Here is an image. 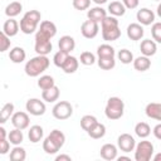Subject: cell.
I'll return each mask as SVG.
<instances>
[{
	"label": "cell",
	"instance_id": "11",
	"mask_svg": "<svg viewBox=\"0 0 161 161\" xmlns=\"http://www.w3.org/2000/svg\"><path fill=\"white\" fill-rule=\"evenodd\" d=\"M117 146L123 152H131L135 150L136 141L130 133H122L117 138Z\"/></svg>",
	"mask_w": 161,
	"mask_h": 161
},
{
	"label": "cell",
	"instance_id": "38",
	"mask_svg": "<svg viewBox=\"0 0 161 161\" xmlns=\"http://www.w3.org/2000/svg\"><path fill=\"white\" fill-rule=\"evenodd\" d=\"M96 122H98V121H97V118H96L94 116H92V114H86V116H83V117L80 118V127L87 132Z\"/></svg>",
	"mask_w": 161,
	"mask_h": 161
},
{
	"label": "cell",
	"instance_id": "49",
	"mask_svg": "<svg viewBox=\"0 0 161 161\" xmlns=\"http://www.w3.org/2000/svg\"><path fill=\"white\" fill-rule=\"evenodd\" d=\"M118 161H131V158L128 156H119V157H116Z\"/></svg>",
	"mask_w": 161,
	"mask_h": 161
},
{
	"label": "cell",
	"instance_id": "24",
	"mask_svg": "<svg viewBox=\"0 0 161 161\" xmlns=\"http://www.w3.org/2000/svg\"><path fill=\"white\" fill-rule=\"evenodd\" d=\"M59 94H60V91L54 84L53 87H50L48 89H44L42 92V98H43V101H45L48 103H53V102H55L59 98Z\"/></svg>",
	"mask_w": 161,
	"mask_h": 161
},
{
	"label": "cell",
	"instance_id": "47",
	"mask_svg": "<svg viewBox=\"0 0 161 161\" xmlns=\"http://www.w3.org/2000/svg\"><path fill=\"white\" fill-rule=\"evenodd\" d=\"M70 160H72V157H70L69 155H64V153L58 155V156L55 157V161H70Z\"/></svg>",
	"mask_w": 161,
	"mask_h": 161
},
{
	"label": "cell",
	"instance_id": "27",
	"mask_svg": "<svg viewBox=\"0 0 161 161\" xmlns=\"http://www.w3.org/2000/svg\"><path fill=\"white\" fill-rule=\"evenodd\" d=\"M133 63V68L138 72H146L150 67H151V60L148 57H145V55H141V57H137L136 59L132 60Z\"/></svg>",
	"mask_w": 161,
	"mask_h": 161
},
{
	"label": "cell",
	"instance_id": "15",
	"mask_svg": "<svg viewBox=\"0 0 161 161\" xmlns=\"http://www.w3.org/2000/svg\"><path fill=\"white\" fill-rule=\"evenodd\" d=\"M126 33H127V36H128L131 40H140V39L143 36V34H145L143 26H142L141 24H138V23H131V24L127 26Z\"/></svg>",
	"mask_w": 161,
	"mask_h": 161
},
{
	"label": "cell",
	"instance_id": "34",
	"mask_svg": "<svg viewBox=\"0 0 161 161\" xmlns=\"http://www.w3.org/2000/svg\"><path fill=\"white\" fill-rule=\"evenodd\" d=\"M135 133L140 137V138H146L147 136H150L151 133V127L148 126V123L146 122H138L135 126Z\"/></svg>",
	"mask_w": 161,
	"mask_h": 161
},
{
	"label": "cell",
	"instance_id": "39",
	"mask_svg": "<svg viewBox=\"0 0 161 161\" xmlns=\"http://www.w3.org/2000/svg\"><path fill=\"white\" fill-rule=\"evenodd\" d=\"M79 62L83 65H92V64L96 63V55L91 52H83V53H80Z\"/></svg>",
	"mask_w": 161,
	"mask_h": 161
},
{
	"label": "cell",
	"instance_id": "29",
	"mask_svg": "<svg viewBox=\"0 0 161 161\" xmlns=\"http://www.w3.org/2000/svg\"><path fill=\"white\" fill-rule=\"evenodd\" d=\"M107 10L112 16H123L126 13V8L121 1H111Z\"/></svg>",
	"mask_w": 161,
	"mask_h": 161
},
{
	"label": "cell",
	"instance_id": "18",
	"mask_svg": "<svg viewBox=\"0 0 161 161\" xmlns=\"http://www.w3.org/2000/svg\"><path fill=\"white\" fill-rule=\"evenodd\" d=\"M106 15H107V11L102 6H99V5L98 6H94V8H91L87 11V18L89 20H92V21L98 23V24L104 19Z\"/></svg>",
	"mask_w": 161,
	"mask_h": 161
},
{
	"label": "cell",
	"instance_id": "1",
	"mask_svg": "<svg viewBox=\"0 0 161 161\" xmlns=\"http://www.w3.org/2000/svg\"><path fill=\"white\" fill-rule=\"evenodd\" d=\"M101 30H102V38L107 42L117 40L121 36L118 20L116 16H112V15L104 16V19L101 21Z\"/></svg>",
	"mask_w": 161,
	"mask_h": 161
},
{
	"label": "cell",
	"instance_id": "6",
	"mask_svg": "<svg viewBox=\"0 0 161 161\" xmlns=\"http://www.w3.org/2000/svg\"><path fill=\"white\" fill-rule=\"evenodd\" d=\"M133 151L136 161H150L153 155V145L150 141H140Z\"/></svg>",
	"mask_w": 161,
	"mask_h": 161
},
{
	"label": "cell",
	"instance_id": "5",
	"mask_svg": "<svg viewBox=\"0 0 161 161\" xmlns=\"http://www.w3.org/2000/svg\"><path fill=\"white\" fill-rule=\"evenodd\" d=\"M125 113V103L119 97H109L106 107H104V114L108 119H119Z\"/></svg>",
	"mask_w": 161,
	"mask_h": 161
},
{
	"label": "cell",
	"instance_id": "3",
	"mask_svg": "<svg viewBox=\"0 0 161 161\" xmlns=\"http://www.w3.org/2000/svg\"><path fill=\"white\" fill-rule=\"evenodd\" d=\"M49 64H50V60L47 55H36L25 63L24 70H25V74L29 77H39L43 72L48 69Z\"/></svg>",
	"mask_w": 161,
	"mask_h": 161
},
{
	"label": "cell",
	"instance_id": "10",
	"mask_svg": "<svg viewBox=\"0 0 161 161\" xmlns=\"http://www.w3.org/2000/svg\"><path fill=\"white\" fill-rule=\"evenodd\" d=\"M98 31H99V25H98V23L92 21V20H89V19L86 20V21H83L82 25H80V33H82V35H83L84 38H87V39H93V38H96L97 34H98Z\"/></svg>",
	"mask_w": 161,
	"mask_h": 161
},
{
	"label": "cell",
	"instance_id": "20",
	"mask_svg": "<svg viewBox=\"0 0 161 161\" xmlns=\"http://www.w3.org/2000/svg\"><path fill=\"white\" fill-rule=\"evenodd\" d=\"M145 113L148 118L160 121L161 119V104L158 102H151L146 106L145 108Z\"/></svg>",
	"mask_w": 161,
	"mask_h": 161
},
{
	"label": "cell",
	"instance_id": "4",
	"mask_svg": "<svg viewBox=\"0 0 161 161\" xmlns=\"http://www.w3.org/2000/svg\"><path fill=\"white\" fill-rule=\"evenodd\" d=\"M40 19H42V14L40 11L38 10H29L24 14V16L21 18L20 20V24H19V29L24 33V34H33L39 23H40Z\"/></svg>",
	"mask_w": 161,
	"mask_h": 161
},
{
	"label": "cell",
	"instance_id": "31",
	"mask_svg": "<svg viewBox=\"0 0 161 161\" xmlns=\"http://www.w3.org/2000/svg\"><path fill=\"white\" fill-rule=\"evenodd\" d=\"M13 113H14V104L11 102L5 103L0 109V125H4L5 122H8V119L11 118Z\"/></svg>",
	"mask_w": 161,
	"mask_h": 161
},
{
	"label": "cell",
	"instance_id": "26",
	"mask_svg": "<svg viewBox=\"0 0 161 161\" xmlns=\"http://www.w3.org/2000/svg\"><path fill=\"white\" fill-rule=\"evenodd\" d=\"M88 136L91 138H94V140H98V138H102L104 135H106V126L103 123H99V122H96L88 131H87Z\"/></svg>",
	"mask_w": 161,
	"mask_h": 161
},
{
	"label": "cell",
	"instance_id": "12",
	"mask_svg": "<svg viewBox=\"0 0 161 161\" xmlns=\"http://www.w3.org/2000/svg\"><path fill=\"white\" fill-rule=\"evenodd\" d=\"M11 123L15 128L25 130L29 127L30 118H29L28 113H25V112H14L11 116Z\"/></svg>",
	"mask_w": 161,
	"mask_h": 161
},
{
	"label": "cell",
	"instance_id": "14",
	"mask_svg": "<svg viewBox=\"0 0 161 161\" xmlns=\"http://www.w3.org/2000/svg\"><path fill=\"white\" fill-rule=\"evenodd\" d=\"M38 31H39L42 35H44V36L52 39V38H54L55 34H57V26H55V24H54L53 21H50V20H44V21L40 23V26H39V30H38Z\"/></svg>",
	"mask_w": 161,
	"mask_h": 161
},
{
	"label": "cell",
	"instance_id": "42",
	"mask_svg": "<svg viewBox=\"0 0 161 161\" xmlns=\"http://www.w3.org/2000/svg\"><path fill=\"white\" fill-rule=\"evenodd\" d=\"M10 45H11L10 38H9L4 31L0 30V53L6 52V50L10 48Z\"/></svg>",
	"mask_w": 161,
	"mask_h": 161
},
{
	"label": "cell",
	"instance_id": "8",
	"mask_svg": "<svg viewBox=\"0 0 161 161\" xmlns=\"http://www.w3.org/2000/svg\"><path fill=\"white\" fill-rule=\"evenodd\" d=\"M34 49L38 55H47L52 52L53 45L49 38L42 35L39 31H36L35 34V44H34Z\"/></svg>",
	"mask_w": 161,
	"mask_h": 161
},
{
	"label": "cell",
	"instance_id": "28",
	"mask_svg": "<svg viewBox=\"0 0 161 161\" xmlns=\"http://www.w3.org/2000/svg\"><path fill=\"white\" fill-rule=\"evenodd\" d=\"M23 10V5L20 1H11L5 8V15L8 18H15L18 16Z\"/></svg>",
	"mask_w": 161,
	"mask_h": 161
},
{
	"label": "cell",
	"instance_id": "33",
	"mask_svg": "<svg viewBox=\"0 0 161 161\" xmlns=\"http://www.w3.org/2000/svg\"><path fill=\"white\" fill-rule=\"evenodd\" d=\"M8 140L11 145L16 146V145H20L24 140V135H23V130H19V128H14L11 130L9 133H8Z\"/></svg>",
	"mask_w": 161,
	"mask_h": 161
},
{
	"label": "cell",
	"instance_id": "50",
	"mask_svg": "<svg viewBox=\"0 0 161 161\" xmlns=\"http://www.w3.org/2000/svg\"><path fill=\"white\" fill-rule=\"evenodd\" d=\"M92 1H94V3L97 4V5H99V6H101V5H103V4H106V3L108 1V0H92Z\"/></svg>",
	"mask_w": 161,
	"mask_h": 161
},
{
	"label": "cell",
	"instance_id": "21",
	"mask_svg": "<svg viewBox=\"0 0 161 161\" xmlns=\"http://www.w3.org/2000/svg\"><path fill=\"white\" fill-rule=\"evenodd\" d=\"M3 31L9 36H15L19 33V23L14 19V18H9L8 20H5L4 25H3Z\"/></svg>",
	"mask_w": 161,
	"mask_h": 161
},
{
	"label": "cell",
	"instance_id": "22",
	"mask_svg": "<svg viewBox=\"0 0 161 161\" xmlns=\"http://www.w3.org/2000/svg\"><path fill=\"white\" fill-rule=\"evenodd\" d=\"M25 58H26V53L21 47H14L9 52V59L15 64L23 63L25 60Z\"/></svg>",
	"mask_w": 161,
	"mask_h": 161
},
{
	"label": "cell",
	"instance_id": "19",
	"mask_svg": "<svg viewBox=\"0 0 161 161\" xmlns=\"http://www.w3.org/2000/svg\"><path fill=\"white\" fill-rule=\"evenodd\" d=\"M58 47H59V50L62 52H65V53H70L72 50H74L75 48V40L73 36L70 35H63L59 42H58Z\"/></svg>",
	"mask_w": 161,
	"mask_h": 161
},
{
	"label": "cell",
	"instance_id": "41",
	"mask_svg": "<svg viewBox=\"0 0 161 161\" xmlns=\"http://www.w3.org/2000/svg\"><path fill=\"white\" fill-rule=\"evenodd\" d=\"M151 35H152L153 42L161 43V23H160V21L152 23V26H151Z\"/></svg>",
	"mask_w": 161,
	"mask_h": 161
},
{
	"label": "cell",
	"instance_id": "30",
	"mask_svg": "<svg viewBox=\"0 0 161 161\" xmlns=\"http://www.w3.org/2000/svg\"><path fill=\"white\" fill-rule=\"evenodd\" d=\"M9 157L11 161H24L26 158V151L20 145H16L13 147V150H10Z\"/></svg>",
	"mask_w": 161,
	"mask_h": 161
},
{
	"label": "cell",
	"instance_id": "46",
	"mask_svg": "<svg viewBox=\"0 0 161 161\" xmlns=\"http://www.w3.org/2000/svg\"><path fill=\"white\" fill-rule=\"evenodd\" d=\"M153 135H155V137L157 138V140H161V123H158V125H156L155 127H153Z\"/></svg>",
	"mask_w": 161,
	"mask_h": 161
},
{
	"label": "cell",
	"instance_id": "37",
	"mask_svg": "<svg viewBox=\"0 0 161 161\" xmlns=\"http://www.w3.org/2000/svg\"><path fill=\"white\" fill-rule=\"evenodd\" d=\"M117 58H118V60H121L122 64H131L133 60V54L128 49H121L117 53Z\"/></svg>",
	"mask_w": 161,
	"mask_h": 161
},
{
	"label": "cell",
	"instance_id": "17",
	"mask_svg": "<svg viewBox=\"0 0 161 161\" xmlns=\"http://www.w3.org/2000/svg\"><path fill=\"white\" fill-rule=\"evenodd\" d=\"M117 147L113 145V143H104L102 147H101V151H99V155L102 158L107 160V161H112V160H116L117 157Z\"/></svg>",
	"mask_w": 161,
	"mask_h": 161
},
{
	"label": "cell",
	"instance_id": "16",
	"mask_svg": "<svg viewBox=\"0 0 161 161\" xmlns=\"http://www.w3.org/2000/svg\"><path fill=\"white\" fill-rule=\"evenodd\" d=\"M140 50H141V53L145 57H148L150 58V57H152V55L156 54V52H157V44H156V42L151 40V39H145L140 44Z\"/></svg>",
	"mask_w": 161,
	"mask_h": 161
},
{
	"label": "cell",
	"instance_id": "35",
	"mask_svg": "<svg viewBox=\"0 0 161 161\" xmlns=\"http://www.w3.org/2000/svg\"><path fill=\"white\" fill-rule=\"evenodd\" d=\"M97 55L98 57H114L116 55V50L109 44H101L97 48Z\"/></svg>",
	"mask_w": 161,
	"mask_h": 161
},
{
	"label": "cell",
	"instance_id": "48",
	"mask_svg": "<svg viewBox=\"0 0 161 161\" xmlns=\"http://www.w3.org/2000/svg\"><path fill=\"white\" fill-rule=\"evenodd\" d=\"M6 136H8V133H6V130H5L3 126H0V140H3V138H6Z\"/></svg>",
	"mask_w": 161,
	"mask_h": 161
},
{
	"label": "cell",
	"instance_id": "25",
	"mask_svg": "<svg viewBox=\"0 0 161 161\" xmlns=\"http://www.w3.org/2000/svg\"><path fill=\"white\" fill-rule=\"evenodd\" d=\"M78 67H79V60L75 57H73V55H68V58L65 59L64 64L62 65V69H63L64 73L72 74V73L77 72Z\"/></svg>",
	"mask_w": 161,
	"mask_h": 161
},
{
	"label": "cell",
	"instance_id": "43",
	"mask_svg": "<svg viewBox=\"0 0 161 161\" xmlns=\"http://www.w3.org/2000/svg\"><path fill=\"white\" fill-rule=\"evenodd\" d=\"M91 1H92V0H73L72 4H73V8H74L75 10H80V11H82V10L89 9Z\"/></svg>",
	"mask_w": 161,
	"mask_h": 161
},
{
	"label": "cell",
	"instance_id": "45",
	"mask_svg": "<svg viewBox=\"0 0 161 161\" xmlns=\"http://www.w3.org/2000/svg\"><path fill=\"white\" fill-rule=\"evenodd\" d=\"M123 5H125V8L126 9H136L137 6H138V3H140V0H122L121 1Z\"/></svg>",
	"mask_w": 161,
	"mask_h": 161
},
{
	"label": "cell",
	"instance_id": "23",
	"mask_svg": "<svg viewBox=\"0 0 161 161\" xmlns=\"http://www.w3.org/2000/svg\"><path fill=\"white\" fill-rule=\"evenodd\" d=\"M43 136H44V130H43V127L39 126V125L31 126V127L29 128V131H28V137H29V141H30L31 143H38V142H40L42 138H43Z\"/></svg>",
	"mask_w": 161,
	"mask_h": 161
},
{
	"label": "cell",
	"instance_id": "44",
	"mask_svg": "<svg viewBox=\"0 0 161 161\" xmlns=\"http://www.w3.org/2000/svg\"><path fill=\"white\" fill-rule=\"evenodd\" d=\"M10 151V142L6 138L0 140V155H6Z\"/></svg>",
	"mask_w": 161,
	"mask_h": 161
},
{
	"label": "cell",
	"instance_id": "40",
	"mask_svg": "<svg viewBox=\"0 0 161 161\" xmlns=\"http://www.w3.org/2000/svg\"><path fill=\"white\" fill-rule=\"evenodd\" d=\"M68 53H65V52H62V50H58L55 54H54V57H53V63H54V65L55 67H58V68H62V65L64 64V62H65V59L68 58Z\"/></svg>",
	"mask_w": 161,
	"mask_h": 161
},
{
	"label": "cell",
	"instance_id": "2",
	"mask_svg": "<svg viewBox=\"0 0 161 161\" xmlns=\"http://www.w3.org/2000/svg\"><path fill=\"white\" fill-rule=\"evenodd\" d=\"M65 142V135L59 130H53L43 141V150L48 155L57 153Z\"/></svg>",
	"mask_w": 161,
	"mask_h": 161
},
{
	"label": "cell",
	"instance_id": "36",
	"mask_svg": "<svg viewBox=\"0 0 161 161\" xmlns=\"http://www.w3.org/2000/svg\"><path fill=\"white\" fill-rule=\"evenodd\" d=\"M55 83H54V78L52 75H48V74H44V75H40L39 79H38V87L44 91V89H48L50 87H53Z\"/></svg>",
	"mask_w": 161,
	"mask_h": 161
},
{
	"label": "cell",
	"instance_id": "13",
	"mask_svg": "<svg viewBox=\"0 0 161 161\" xmlns=\"http://www.w3.org/2000/svg\"><path fill=\"white\" fill-rule=\"evenodd\" d=\"M136 18H137L138 24L141 25H151L152 23H155V13L147 8L140 9L136 14Z\"/></svg>",
	"mask_w": 161,
	"mask_h": 161
},
{
	"label": "cell",
	"instance_id": "9",
	"mask_svg": "<svg viewBox=\"0 0 161 161\" xmlns=\"http://www.w3.org/2000/svg\"><path fill=\"white\" fill-rule=\"evenodd\" d=\"M25 108L31 116H43L47 109L45 103L39 98H29L25 103Z\"/></svg>",
	"mask_w": 161,
	"mask_h": 161
},
{
	"label": "cell",
	"instance_id": "51",
	"mask_svg": "<svg viewBox=\"0 0 161 161\" xmlns=\"http://www.w3.org/2000/svg\"><path fill=\"white\" fill-rule=\"evenodd\" d=\"M156 1H160V0H156Z\"/></svg>",
	"mask_w": 161,
	"mask_h": 161
},
{
	"label": "cell",
	"instance_id": "32",
	"mask_svg": "<svg viewBox=\"0 0 161 161\" xmlns=\"http://www.w3.org/2000/svg\"><path fill=\"white\" fill-rule=\"evenodd\" d=\"M97 64L103 70H111L114 68L116 60H114V57H98Z\"/></svg>",
	"mask_w": 161,
	"mask_h": 161
},
{
	"label": "cell",
	"instance_id": "7",
	"mask_svg": "<svg viewBox=\"0 0 161 161\" xmlns=\"http://www.w3.org/2000/svg\"><path fill=\"white\" fill-rule=\"evenodd\" d=\"M52 113H53L54 118H57V119H60V121L68 119L73 114V106L67 101H59L53 107Z\"/></svg>",
	"mask_w": 161,
	"mask_h": 161
}]
</instances>
